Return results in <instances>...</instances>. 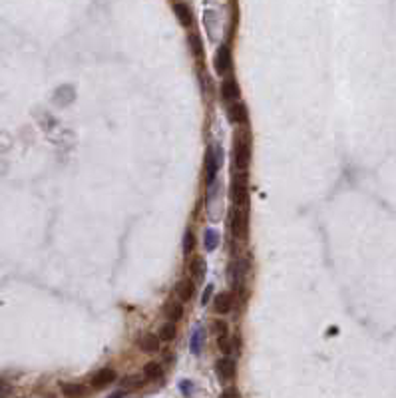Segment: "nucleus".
<instances>
[{"label":"nucleus","instance_id":"f257e3e1","mask_svg":"<svg viewBox=\"0 0 396 398\" xmlns=\"http://www.w3.org/2000/svg\"><path fill=\"white\" fill-rule=\"evenodd\" d=\"M251 162V134L249 129H241L235 134V146H233V164L237 171H247Z\"/></svg>","mask_w":396,"mask_h":398},{"label":"nucleus","instance_id":"f03ea898","mask_svg":"<svg viewBox=\"0 0 396 398\" xmlns=\"http://www.w3.org/2000/svg\"><path fill=\"white\" fill-rule=\"evenodd\" d=\"M231 199L233 207L247 209L249 205V181H247V171H237L231 179Z\"/></svg>","mask_w":396,"mask_h":398},{"label":"nucleus","instance_id":"7ed1b4c3","mask_svg":"<svg viewBox=\"0 0 396 398\" xmlns=\"http://www.w3.org/2000/svg\"><path fill=\"white\" fill-rule=\"evenodd\" d=\"M229 221H231V233L235 239L245 241L247 233H249V211L241 209V207H233L229 213Z\"/></svg>","mask_w":396,"mask_h":398},{"label":"nucleus","instance_id":"20e7f679","mask_svg":"<svg viewBox=\"0 0 396 398\" xmlns=\"http://www.w3.org/2000/svg\"><path fill=\"white\" fill-rule=\"evenodd\" d=\"M231 64H233L231 48H229L227 44L219 46V48H217V52H215V62H213V66H215V72H217L219 76H225L227 72L231 70Z\"/></svg>","mask_w":396,"mask_h":398},{"label":"nucleus","instance_id":"39448f33","mask_svg":"<svg viewBox=\"0 0 396 398\" xmlns=\"http://www.w3.org/2000/svg\"><path fill=\"white\" fill-rule=\"evenodd\" d=\"M219 164H221V160L217 158L215 150L207 148V152H205V181H207V185H211L215 181L217 171H219Z\"/></svg>","mask_w":396,"mask_h":398},{"label":"nucleus","instance_id":"423d86ee","mask_svg":"<svg viewBox=\"0 0 396 398\" xmlns=\"http://www.w3.org/2000/svg\"><path fill=\"white\" fill-rule=\"evenodd\" d=\"M221 98L229 104H235L241 100V88L235 78H225L221 82Z\"/></svg>","mask_w":396,"mask_h":398},{"label":"nucleus","instance_id":"0eeeda50","mask_svg":"<svg viewBox=\"0 0 396 398\" xmlns=\"http://www.w3.org/2000/svg\"><path fill=\"white\" fill-rule=\"evenodd\" d=\"M113 380H117V372H115L113 368H100V370L92 376L90 384H92V388L100 390V388H106L108 384H112Z\"/></svg>","mask_w":396,"mask_h":398},{"label":"nucleus","instance_id":"6e6552de","mask_svg":"<svg viewBox=\"0 0 396 398\" xmlns=\"http://www.w3.org/2000/svg\"><path fill=\"white\" fill-rule=\"evenodd\" d=\"M215 372H217V376L227 382V380H231L233 376H235V372H237V364H235V360L231 358V356H223V358H219L217 362H215Z\"/></svg>","mask_w":396,"mask_h":398},{"label":"nucleus","instance_id":"1a4fd4ad","mask_svg":"<svg viewBox=\"0 0 396 398\" xmlns=\"http://www.w3.org/2000/svg\"><path fill=\"white\" fill-rule=\"evenodd\" d=\"M227 117H229V121H233V123L245 125V123L249 121V110H247V106H245L243 102L229 104V108H227Z\"/></svg>","mask_w":396,"mask_h":398},{"label":"nucleus","instance_id":"9d476101","mask_svg":"<svg viewBox=\"0 0 396 398\" xmlns=\"http://www.w3.org/2000/svg\"><path fill=\"white\" fill-rule=\"evenodd\" d=\"M171 6H173V12H175L179 24H181L183 28H191V26H193V12H191V6L185 4V2H173Z\"/></svg>","mask_w":396,"mask_h":398},{"label":"nucleus","instance_id":"9b49d317","mask_svg":"<svg viewBox=\"0 0 396 398\" xmlns=\"http://www.w3.org/2000/svg\"><path fill=\"white\" fill-rule=\"evenodd\" d=\"M175 295H177L179 303L181 301H185V303L191 301L195 297V283L191 279H179L177 285H175Z\"/></svg>","mask_w":396,"mask_h":398},{"label":"nucleus","instance_id":"f8f14e48","mask_svg":"<svg viewBox=\"0 0 396 398\" xmlns=\"http://www.w3.org/2000/svg\"><path fill=\"white\" fill-rule=\"evenodd\" d=\"M62 394L66 398H86L90 388L86 384H80V382H62Z\"/></svg>","mask_w":396,"mask_h":398},{"label":"nucleus","instance_id":"ddd939ff","mask_svg":"<svg viewBox=\"0 0 396 398\" xmlns=\"http://www.w3.org/2000/svg\"><path fill=\"white\" fill-rule=\"evenodd\" d=\"M164 315L168 317L170 323L181 321V319H183V305H181L179 301H171L170 299V301L164 305Z\"/></svg>","mask_w":396,"mask_h":398},{"label":"nucleus","instance_id":"4468645a","mask_svg":"<svg viewBox=\"0 0 396 398\" xmlns=\"http://www.w3.org/2000/svg\"><path fill=\"white\" fill-rule=\"evenodd\" d=\"M189 273H191L193 281L201 283V281H203V277H205V273H207L205 259H203V257H193V259H191V263H189Z\"/></svg>","mask_w":396,"mask_h":398},{"label":"nucleus","instance_id":"2eb2a0df","mask_svg":"<svg viewBox=\"0 0 396 398\" xmlns=\"http://www.w3.org/2000/svg\"><path fill=\"white\" fill-rule=\"evenodd\" d=\"M231 309H233V295L231 293H219L217 297H215V313H219V315H227V313H231Z\"/></svg>","mask_w":396,"mask_h":398},{"label":"nucleus","instance_id":"dca6fc26","mask_svg":"<svg viewBox=\"0 0 396 398\" xmlns=\"http://www.w3.org/2000/svg\"><path fill=\"white\" fill-rule=\"evenodd\" d=\"M160 339L158 335H152V333H146L142 339H140V348L144 352H158L160 350Z\"/></svg>","mask_w":396,"mask_h":398},{"label":"nucleus","instance_id":"f3484780","mask_svg":"<svg viewBox=\"0 0 396 398\" xmlns=\"http://www.w3.org/2000/svg\"><path fill=\"white\" fill-rule=\"evenodd\" d=\"M144 378L146 380H160V378H164V366L160 362H146V366H144Z\"/></svg>","mask_w":396,"mask_h":398},{"label":"nucleus","instance_id":"a211bd4d","mask_svg":"<svg viewBox=\"0 0 396 398\" xmlns=\"http://www.w3.org/2000/svg\"><path fill=\"white\" fill-rule=\"evenodd\" d=\"M187 42H189V50H191L193 58L203 60V42H201V36L197 32H191L187 36Z\"/></svg>","mask_w":396,"mask_h":398},{"label":"nucleus","instance_id":"6ab92c4d","mask_svg":"<svg viewBox=\"0 0 396 398\" xmlns=\"http://www.w3.org/2000/svg\"><path fill=\"white\" fill-rule=\"evenodd\" d=\"M203 341H205V331H203L201 327H197V329L193 331V335H191V342H189L193 354H199V352L203 350Z\"/></svg>","mask_w":396,"mask_h":398},{"label":"nucleus","instance_id":"aec40b11","mask_svg":"<svg viewBox=\"0 0 396 398\" xmlns=\"http://www.w3.org/2000/svg\"><path fill=\"white\" fill-rule=\"evenodd\" d=\"M146 384V378H144V374H129V376H125L123 380H121V388L127 392V390H131V388H140V386H144Z\"/></svg>","mask_w":396,"mask_h":398},{"label":"nucleus","instance_id":"412c9836","mask_svg":"<svg viewBox=\"0 0 396 398\" xmlns=\"http://www.w3.org/2000/svg\"><path fill=\"white\" fill-rule=\"evenodd\" d=\"M177 337V327H175V323H164L162 327H160V335H158V339L164 342H170L173 341Z\"/></svg>","mask_w":396,"mask_h":398},{"label":"nucleus","instance_id":"4be33fe9","mask_svg":"<svg viewBox=\"0 0 396 398\" xmlns=\"http://www.w3.org/2000/svg\"><path fill=\"white\" fill-rule=\"evenodd\" d=\"M203 245H205L207 251H215L217 245H219V233L215 229H207L203 233Z\"/></svg>","mask_w":396,"mask_h":398},{"label":"nucleus","instance_id":"5701e85b","mask_svg":"<svg viewBox=\"0 0 396 398\" xmlns=\"http://www.w3.org/2000/svg\"><path fill=\"white\" fill-rule=\"evenodd\" d=\"M195 243H197V241H195V235H193L191 231H185V235H183V255H185V257L193 253Z\"/></svg>","mask_w":396,"mask_h":398},{"label":"nucleus","instance_id":"b1692460","mask_svg":"<svg viewBox=\"0 0 396 398\" xmlns=\"http://www.w3.org/2000/svg\"><path fill=\"white\" fill-rule=\"evenodd\" d=\"M217 346H219V350L229 356L231 352H233V341H229V337H221V339H217Z\"/></svg>","mask_w":396,"mask_h":398},{"label":"nucleus","instance_id":"393cba45","mask_svg":"<svg viewBox=\"0 0 396 398\" xmlns=\"http://www.w3.org/2000/svg\"><path fill=\"white\" fill-rule=\"evenodd\" d=\"M213 293H215V287H213V285H207V287H205V291L201 293V307H205V305L211 301Z\"/></svg>","mask_w":396,"mask_h":398},{"label":"nucleus","instance_id":"a878e982","mask_svg":"<svg viewBox=\"0 0 396 398\" xmlns=\"http://www.w3.org/2000/svg\"><path fill=\"white\" fill-rule=\"evenodd\" d=\"M213 331H215V335L221 339V337H227V333H229V329H227V325L223 321H215L213 323Z\"/></svg>","mask_w":396,"mask_h":398},{"label":"nucleus","instance_id":"bb28decb","mask_svg":"<svg viewBox=\"0 0 396 398\" xmlns=\"http://www.w3.org/2000/svg\"><path fill=\"white\" fill-rule=\"evenodd\" d=\"M181 392H183L185 396H191V392H193V384H191V380H183V382H181Z\"/></svg>","mask_w":396,"mask_h":398},{"label":"nucleus","instance_id":"cd10ccee","mask_svg":"<svg viewBox=\"0 0 396 398\" xmlns=\"http://www.w3.org/2000/svg\"><path fill=\"white\" fill-rule=\"evenodd\" d=\"M221 398H241V394H239L237 388H225V390L221 392Z\"/></svg>","mask_w":396,"mask_h":398},{"label":"nucleus","instance_id":"c85d7f7f","mask_svg":"<svg viewBox=\"0 0 396 398\" xmlns=\"http://www.w3.org/2000/svg\"><path fill=\"white\" fill-rule=\"evenodd\" d=\"M10 384L8 382H4V380H0V398H4V396H8L10 394Z\"/></svg>","mask_w":396,"mask_h":398},{"label":"nucleus","instance_id":"c756f323","mask_svg":"<svg viewBox=\"0 0 396 398\" xmlns=\"http://www.w3.org/2000/svg\"><path fill=\"white\" fill-rule=\"evenodd\" d=\"M123 396H125V390L121 388V390H115V392H113V394H110L108 398H123Z\"/></svg>","mask_w":396,"mask_h":398}]
</instances>
